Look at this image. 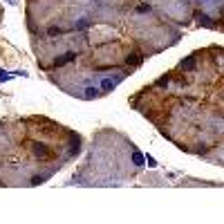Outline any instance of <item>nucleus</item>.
Here are the masks:
<instances>
[{"mask_svg":"<svg viewBox=\"0 0 224 224\" xmlns=\"http://www.w3.org/2000/svg\"><path fill=\"white\" fill-rule=\"evenodd\" d=\"M74 59H76V54H74V52H67L65 56H59V59L54 61V65H56V67H59V65H65V63H70V61H74Z\"/></svg>","mask_w":224,"mask_h":224,"instance_id":"obj_1","label":"nucleus"},{"mask_svg":"<svg viewBox=\"0 0 224 224\" xmlns=\"http://www.w3.org/2000/svg\"><path fill=\"white\" fill-rule=\"evenodd\" d=\"M34 152L38 155V157H49V150L45 146H41V143H36V146H34Z\"/></svg>","mask_w":224,"mask_h":224,"instance_id":"obj_2","label":"nucleus"},{"mask_svg":"<svg viewBox=\"0 0 224 224\" xmlns=\"http://www.w3.org/2000/svg\"><path fill=\"white\" fill-rule=\"evenodd\" d=\"M114 85H117V81H112V79H103V83H101V88L103 90H112Z\"/></svg>","mask_w":224,"mask_h":224,"instance_id":"obj_3","label":"nucleus"},{"mask_svg":"<svg viewBox=\"0 0 224 224\" xmlns=\"http://www.w3.org/2000/svg\"><path fill=\"white\" fill-rule=\"evenodd\" d=\"M193 65H195V59H186L182 63V67H186V70H193Z\"/></svg>","mask_w":224,"mask_h":224,"instance_id":"obj_4","label":"nucleus"},{"mask_svg":"<svg viewBox=\"0 0 224 224\" xmlns=\"http://www.w3.org/2000/svg\"><path fill=\"white\" fill-rule=\"evenodd\" d=\"M137 11H139V14H146V11H150V5H139Z\"/></svg>","mask_w":224,"mask_h":224,"instance_id":"obj_5","label":"nucleus"},{"mask_svg":"<svg viewBox=\"0 0 224 224\" xmlns=\"http://www.w3.org/2000/svg\"><path fill=\"white\" fill-rule=\"evenodd\" d=\"M125 61H128L130 65H137V63H139L141 59H139V56H128V59H125Z\"/></svg>","mask_w":224,"mask_h":224,"instance_id":"obj_6","label":"nucleus"},{"mask_svg":"<svg viewBox=\"0 0 224 224\" xmlns=\"http://www.w3.org/2000/svg\"><path fill=\"white\" fill-rule=\"evenodd\" d=\"M92 96H96V90H94V88H88V92H85V99H92Z\"/></svg>","mask_w":224,"mask_h":224,"instance_id":"obj_7","label":"nucleus"},{"mask_svg":"<svg viewBox=\"0 0 224 224\" xmlns=\"http://www.w3.org/2000/svg\"><path fill=\"white\" fill-rule=\"evenodd\" d=\"M49 36H59V34H61V29H59V27H49Z\"/></svg>","mask_w":224,"mask_h":224,"instance_id":"obj_8","label":"nucleus"},{"mask_svg":"<svg viewBox=\"0 0 224 224\" xmlns=\"http://www.w3.org/2000/svg\"><path fill=\"white\" fill-rule=\"evenodd\" d=\"M135 162H137V164H143V157H141L139 152H135Z\"/></svg>","mask_w":224,"mask_h":224,"instance_id":"obj_9","label":"nucleus"},{"mask_svg":"<svg viewBox=\"0 0 224 224\" xmlns=\"http://www.w3.org/2000/svg\"><path fill=\"white\" fill-rule=\"evenodd\" d=\"M157 83H159V85H168V76H162Z\"/></svg>","mask_w":224,"mask_h":224,"instance_id":"obj_10","label":"nucleus"}]
</instances>
